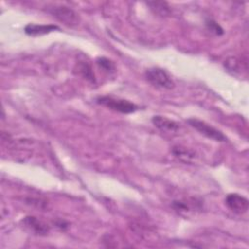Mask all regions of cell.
I'll return each instance as SVG.
<instances>
[{
    "label": "cell",
    "instance_id": "obj_9",
    "mask_svg": "<svg viewBox=\"0 0 249 249\" xmlns=\"http://www.w3.org/2000/svg\"><path fill=\"white\" fill-rule=\"evenodd\" d=\"M172 154L180 160L186 163H192L196 160V154L192 149L183 146H174L171 149Z\"/></svg>",
    "mask_w": 249,
    "mask_h": 249
},
{
    "label": "cell",
    "instance_id": "obj_13",
    "mask_svg": "<svg viewBox=\"0 0 249 249\" xmlns=\"http://www.w3.org/2000/svg\"><path fill=\"white\" fill-rule=\"evenodd\" d=\"M148 5L151 6L153 10H155L156 13L160 14V15H167L168 14V6L165 2H149Z\"/></svg>",
    "mask_w": 249,
    "mask_h": 249
},
{
    "label": "cell",
    "instance_id": "obj_3",
    "mask_svg": "<svg viewBox=\"0 0 249 249\" xmlns=\"http://www.w3.org/2000/svg\"><path fill=\"white\" fill-rule=\"evenodd\" d=\"M187 122L192 127H194L200 134L206 136L207 138H210L217 142H225L228 140L227 136L221 130L210 125L209 124L205 123L204 121L192 118V119H189Z\"/></svg>",
    "mask_w": 249,
    "mask_h": 249
},
{
    "label": "cell",
    "instance_id": "obj_10",
    "mask_svg": "<svg viewBox=\"0 0 249 249\" xmlns=\"http://www.w3.org/2000/svg\"><path fill=\"white\" fill-rule=\"evenodd\" d=\"M225 66L229 71H231L232 74L241 73L244 71V73L247 72V62L246 60H243L242 58H238L236 56H231L228 58L225 61Z\"/></svg>",
    "mask_w": 249,
    "mask_h": 249
},
{
    "label": "cell",
    "instance_id": "obj_1",
    "mask_svg": "<svg viewBox=\"0 0 249 249\" xmlns=\"http://www.w3.org/2000/svg\"><path fill=\"white\" fill-rule=\"evenodd\" d=\"M146 80L155 88L162 89H170L174 87L170 75L162 68L151 67L145 72Z\"/></svg>",
    "mask_w": 249,
    "mask_h": 249
},
{
    "label": "cell",
    "instance_id": "obj_12",
    "mask_svg": "<svg viewBox=\"0 0 249 249\" xmlns=\"http://www.w3.org/2000/svg\"><path fill=\"white\" fill-rule=\"evenodd\" d=\"M96 63L103 71L107 73H114L116 71L115 63L106 57H98L96 59Z\"/></svg>",
    "mask_w": 249,
    "mask_h": 249
},
{
    "label": "cell",
    "instance_id": "obj_6",
    "mask_svg": "<svg viewBox=\"0 0 249 249\" xmlns=\"http://www.w3.org/2000/svg\"><path fill=\"white\" fill-rule=\"evenodd\" d=\"M226 205L236 214H243L247 212L249 207V201L243 196L239 194H229L225 198Z\"/></svg>",
    "mask_w": 249,
    "mask_h": 249
},
{
    "label": "cell",
    "instance_id": "obj_2",
    "mask_svg": "<svg viewBox=\"0 0 249 249\" xmlns=\"http://www.w3.org/2000/svg\"><path fill=\"white\" fill-rule=\"evenodd\" d=\"M96 102L100 105H103L109 109L123 114H130L138 109V106L133 102L125 99L115 98L112 96H99L97 97Z\"/></svg>",
    "mask_w": 249,
    "mask_h": 249
},
{
    "label": "cell",
    "instance_id": "obj_4",
    "mask_svg": "<svg viewBox=\"0 0 249 249\" xmlns=\"http://www.w3.org/2000/svg\"><path fill=\"white\" fill-rule=\"evenodd\" d=\"M48 10L49 13H51L54 18H56L58 20L64 22L67 25H74L78 22V15L70 8L66 6H57L53 5L52 7H49Z\"/></svg>",
    "mask_w": 249,
    "mask_h": 249
},
{
    "label": "cell",
    "instance_id": "obj_8",
    "mask_svg": "<svg viewBox=\"0 0 249 249\" xmlns=\"http://www.w3.org/2000/svg\"><path fill=\"white\" fill-rule=\"evenodd\" d=\"M59 27L54 24H35L29 23L24 27V32L29 36H40L57 30Z\"/></svg>",
    "mask_w": 249,
    "mask_h": 249
},
{
    "label": "cell",
    "instance_id": "obj_11",
    "mask_svg": "<svg viewBox=\"0 0 249 249\" xmlns=\"http://www.w3.org/2000/svg\"><path fill=\"white\" fill-rule=\"evenodd\" d=\"M77 72L79 75H81L83 78H85L86 80L94 83L95 79H94V74L92 72V69L90 67V65L88 62L85 61H80L77 65Z\"/></svg>",
    "mask_w": 249,
    "mask_h": 249
},
{
    "label": "cell",
    "instance_id": "obj_7",
    "mask_svg": "<svg viewBox=\"0 0 249 249\" xmlns=\"http://www.w3.org/2000/svg\"><path fill=\"white\" fill-rule=\"evenodd\" d=\"M152 123L162 132H175L179 128V124L176 122L164 116H154L152 118Z\"/></svg>",
    "mask_w": 249,
    "mask_h": 249
},
{
    "label": "cell",
    "instance_id": "obj_5",
    "mask_svg": "<svg viewBox=\"0 0 249 249\" xmlns=\"http://www.w3.org/2000/svg\"><path fill=\"white\" fill-rule=\"evenodd\" d=\"M23 227L36 235H46L50 231L48 224L34 216H26L21 220Z\"/></svg>",
    "mask_w": 249,
    "mask_h": 249
},
{
    "label": "cell",
    "instance_id": "obj_14",
    "mask_svg": "<svg viewBox=\"0 0 249 249\" xmlns=\"http://www.w3.org/2000/svg\"><path fill=\"white\" fill-rule=\"evenodd\" d=\"M205 25H206L207 30H208L209 32L213 33L214 35H222V34L224 33L223 28H222L216 21H214V20H211V19H210V20H207L206 23H205Z\"/></svg>",
    "mask_w": 249,
    "mask_h": 249
}]
</instances>
